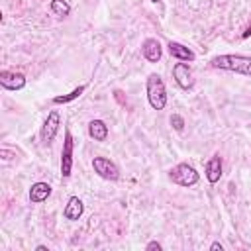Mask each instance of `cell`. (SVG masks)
Segmentation results:
<instances>
[{
	"label": "cell",
	"mask_w": 251,
	"mask_h": 251,
	"mask_svg": "<svg viewBox=\"0 0 251 251\" xmlns=\"http://www.w3.org/2000/svg\"><path fill=\"white\" fill-rule=\"evenodd\" d=\"M49 10H51V14L57 16V18H67V16L71 14V6H69L67 0H51Z\"/></svg>",
	"instance_id": "15"
},
{
	"label": "cell",
	"mask_w": 251,
	"mask_h": 251,
	"mask_svg": "<svg viewBox=\"0 0 251 251\" xmlns=\"http://www.w3.org/2000/svg\"><path fill=\"white\" fill-rule=\"evenodd\" d=\"M88 135L94 141H106L108 139V126L102 120H90V124H88Z\"/></svg>",
	"instance_id": "14"
},
{
	"label": "cell",
	"mask_w": 251,
	"mask_h": 251,
	"mask_svg": "<svg viewBox=\"0 0 251 251\" xmlns=\"http://www.w3.org/2000/svg\"><path fill=\"white\" fill-rule=\"evenodd\" d=\"M161 249H163V245L159 241H149L145 245V251H161Z\"/></svg>",
	"instance_id": "18"
},
{
	"label": "cell",
	"mask_w": 251,
	"mask_h": 251,
	"mask_svg": "<svg viewBox=\"0 0 251 251\" xmlns=\"http://www.w3.org/2000/svg\"><path fill=\"white\" fill-rule=\"evenodd\" d=\"M145 90H147V100H149V106L153 110H165L167 106V88H165V82L161 78V75L157 73H151L145 80Z\"/></svg>",
	"instance_id": "2"
},
{
	"label": "cell",
	"mask_w": 251,
	"mask_h": 251,
	"mask_svg": "<svg viewBox=\"0 0 251 251\" xmlns=\"http://www.w3.org/2000/svg\"><path fill=\"white\" fill-rule=\"evenodd\" d=\"M59 126H61V116H59L57 110H51V112L47 114L43 126H41V131H39L41 143L51 145L53 139H55V135H57V131H59Z\"/></svg>",
	"instance_id": "5"
},
{
	"label": "cell",
	"mask_w": 251,
	"mask_h": 251,
	"mask_svg": "<svg viewBox=\"0 0 251 251\" xmlns=\"http://www.w3.org/2000/svg\"><path fill=\"white\" fill-rule=\"evenodd\" d=\"M73 149H75V139L71 131H65V141H63V151H61V175L63 178H69L73 173Z\"/></svg>",
	"instance_id": "6"
},
{
	"label": "cell",
	"mask_w": 251,
	"mask_h": 251,
	"mask_svg": "<svg viewBox=\"0 0 251 251\" xmlns=\"http://www.w3.org/2000/svg\"><path fill=\"white\" fill-rule=\"evenodd\" d=\"M92 169L94 173L104 178V180H118L120 178V169L114 161H110L108 157H94L92 159Z\"/></svg>",
	"instance_id": "4"
},
{
	"label": "cell",
	"mask_w": 251,
	"mask_h": 251,
	"mask_svg": "<svg viewBox=\"0 0 251 251\" xmlns=\"http://www.w3.org/2000/svg\"><path fill=\"white\" fill-rule=\"evenodd\" d=\"M84 90H86V84H80V86H76L75 90H71L69 94L55 96V98H53V104H67V102H73V100H76Z\"/></svg>",
	"instance_id": "16"
},
{
	"label": "cell",
	"mask_w": 251,
	"mask_h": 251,
	"mask_svg": "<svg viewBox=\"0 0 251 251\" xmlns=\"http://www.w3.org/2000/svg\"><path fill=\"white\" fill-rule=\"evenodd\" d=\"M151 2H159V0H151Z\"/></svg>",
	"instance_id": "22"
},
{
	"label": "cell",
	"mask_w": 251,
	"mask_h": 251,
	"mask_svg": "<svg viewBox=\"0 0 251 251\" xmlns=\"http://www.w3.org/2000/svg\"><path fill=\"white\" fill-rule=\"evenodd\" d=\"M241 37H243V39H247V37H251V24H249V27H247V29H245V31L241 33Z\"/></svg>",
	"instance_id": "20"
},
{
	"label": "cell",
	"mask_w": 251,
	"mask_h": 251,
	"mask_svg": "<svg viewBox=\"0 0 251 251\" xmlns=\"http://www.w3.org/2000/svg\"><path fill=\"white\" fill-rule=\"evenodd\" d=\"M82 210H84L82 200H80L78 196H71V198L67 200V204H65L63 216H65V220H69V222H76V220L82 216Z\"/></svg>",
	"instance_id": "12"
},
{
	"label": "cell",
	"mask_w": 251,
	"mask_h": 251,
	"mask_svg": "<svg viewBox=\"0 0 251 251\" xmlns=\"http://www.w3.org/2000/svg\"><path fill=\"white\" fill-rule=\"evenodd\" d=\"M167 49H169V55H171V57H175L176 61L190 63V61H194V59H196L194 51H192L190 47H186V45L178 43V41H169V43H167Z\"/></svg>",
	"instance_id": "10"
},
{
	"label": "cell",
	"mask_w": 251,
	"mask_h": 251,
	"mask_svg": "<svg viewBox=\"0 0 251 251\" xmlns=\"http://www.w3.org/2000/svg\"><path fill=\"white\" fill-rule=\"evenodd\" d=\"M0 86L4 90H22L25 86V76L16 71H0Z\"/></svg>",
	"instance_id": "8"
},
{
	"label": "cell",
	"mask_w": 251,
	"mask_h": 251,
	"mask_svg": "<svg viewBox=\"0 0 251 251\" xmlns=\"http://www.w3.org/2000/svg\"><path fill=\"white\" fill-rule=\"evenodd\" d=\"M51 196V186L47 184V182H33L31 184V188H29V200L33 202V204H41V202H45L47 198Z\"/></svg>",
	"instance_id": "13"
},
{
	"label": "cell",
	"mask_w": 251,
	"mask_h": 251,
	"mask_svg": "<svg viewBox=\"0 0 251 251\" xmlns=\"http://www.w3.org/2000/svg\"><path fill=\"white\" fill-rule=\"evenodd\" d=\"M210 67L212 69H220V71H229L235 75H245L251 76V57L249 55H216L210 59Z\"/></svg>",
	"instance_id": "1"
},
{
	"label": "cell",
	"mask_w": 251,
	"mask_h": 251,
	"mask_svg": "<svg viewBox=\"0 0 251 251\" xmlns=\"http://www.w3.org/2000/svg\"><path fill=\"white\" fill-rule=\"evenodd\" d=\"M204 175H206V178H208L210 184H216V182L222 178V157H220L218 153H214V155L206 161Z\"/></svg>",
	"instance_id": "11"
},
{
	"label": "cell",
	"mask_w": 251,
	"mask_h": 251,
	"mask_svg": "<svg viewBox=\"0 0 251 251\" xmlns=\"http://www.w3.org/2000/svg\"><path fill=\"white\" fill-rule=\"evenodd\" d=\"M141 55H143L145 61H149V63H159V61H161V55H163V47H161L159 39L147 37V39L141 43Z\"/></svg>",
	"instance_id": "9"
},
{
	"label": "cell",
	"mask_w": 251,
	"mask_h": 251,
	"mask_svg": "<svg viewBox=\"0 0 251 251\" xmlns=\"http://www.w3.org/2000/svg\"><path fill=\"white\" fill-rule=\"evenodd\" d=\"M169 122H171V126H173V129H175V131H182V129H184V118H182V116L173 114Z\"/></svg>",
	"instance_id": "17"
},
{
	"label": "cell",
	"mask_w": 251,
	"mask_h": 251,
	"mask_svg": "<svg viewBox=\"0 0 251 251\" xmlns=\"http://www.w3.org/2000/svg\"><path fill=\"white\" fill-rule=\"evenodd\" d=\"M210 251H224V245H222L220 241H214V243L210 245Z\"/></svg>",
	"instance_id": "19"
},
{
	"label": "cell",
	"mask_w": 251,
	"mask_h": 251,
	"mask_svg": "<svg viewBox=\"0 0 251 251\" xmlns=\"http://www.w3.org/2000/svg\"><path fill=\"white\" fill-rule=\"evenodd\" d=\"M173 78H175V82H176L182 90H192V86H194L192 71H190V67H188L184 61H180V63H176V65L173 67Z\"/></svg>",
	"instance_id": "7"
},
{
	"label": "cell",
	"mask_w": 251,
	"mask_h": 251,
	"mask_svg": "<svg viewBox=\"0 0 251 251\" xmlns=\"http://www.w3.org/2000/svg\"><path fill=\"white\" fill-rule=\"evenodd\" d=\"M169 178H171L175 184H178V186L190 188V186L198 184L200 175H198V171H196L192 165H188V163H178V165H175V167L169 171Z\"/></svg>",
	"instance_id": "3"
},
{
	"label": "cell",
	"mask_w": 251,
	"mask_h": 251,
	"mask_svg": "<svg viewBox=\"0 0 251 251\" xmlns=\"http://www.w3.org/2000/svg\"><path fill=\"white\" fill-rule=\"evenodd\" d=\"M35 249H37V251H49V249H47V247H45V245H37V247H35Z\"/></svg>",
	"instance_id": "21"
}]
</instances>
